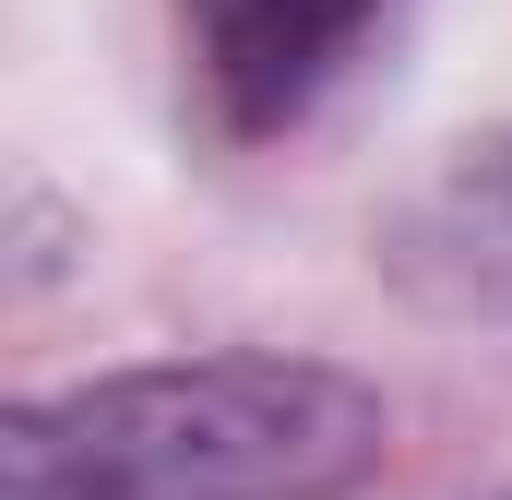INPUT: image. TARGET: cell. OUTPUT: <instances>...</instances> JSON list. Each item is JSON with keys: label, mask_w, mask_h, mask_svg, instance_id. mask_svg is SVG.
Segmentation results:
<instances>
[{"label": "cell", "mask_w": 512, "mask_h": 500, "mask_svg": "<svg viewBox=\"0 0 512 500\" xmlns=\"http://www.w3.org/2000/svg\"><path fill=\"white\" fill-rule=\"evenodd\" d=\"M191 36V84L227 143H274V131L322 120V96L393 36V0H179Z\"/></svg>", "instance_id": "7a4b0ae2"}, {"label": "cell", "mask_w": 512, "mask_h": 500, "mask_svg": "<svg viewBox=\"0 0 512 500\" xmlns=\"http://www.w3.org/2000/svg\"><path fill=\"white\" fill-rule=\"evenodd\" d=\"M393 453V405L334 358H155L12 405L0 500H346Z\"/></svg>", "instance_id": "6da1fadb"}, {"label": "cell", "mask_w": 512, "mask_h": 500, "mask_svg": "<svg viewBox=\"0 0 512 500\" xmlns=\"http://www.w3.org/2000/svg\"><path fill=\"white\" fill-rule=\"evenodd\" d=\"M382 262L453 322H512V131L453 143L382 227Z\"/></svg>", "instance_id": "3957f363"}]
</instances>
